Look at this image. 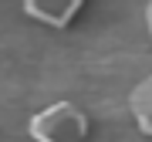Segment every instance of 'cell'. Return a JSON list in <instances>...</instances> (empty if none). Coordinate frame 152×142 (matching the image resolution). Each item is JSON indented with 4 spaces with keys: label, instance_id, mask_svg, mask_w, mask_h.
Segmentation results:
<instances>
[{
    "label": "cell",
    "instance_id": "cell-2",
    "mask_svg": "<svg viewBox=\"0 0 152 142\" xmlns=\"http://www.w3.org/2000/svg\"><path fill=\"white\" fill-rule=\"evenodd\" d=\"M20 7H24L27 17H34V20L48 24V27H54V31H64V27H71V20L85 10V0H24Z\"/></svg>",
    "mask_w": 152,
    "mask_h": 142
},
{
    "label": "cell",
    "instance_id": "cell-4",
    "mask_svg": "<svg viewBox=\"0 0 152 142\" xmlns=\"http://www.w3.org/2000/svg\"><path fill=\"white\" fill-rule=\"evenodd\" d=\"M142 20H145V34H149V41H152V0L142 4Z\"/></svg>",
    "mask_w": 152,
    "mask_h": 142
},
{
    "label": "cell",
    "instance_id": "cell-3",
    "mask_svg": "<svg viewBox=\"0 0 152 142\" xmlns=\"http://www.w3.org/2000/svg\"><path fill=\"white\" fill-rule=\"evenodd\" d=\"M129 112H132L135 129H139L145 139H152V75H145V78L129 91Z\"/></svg>",
    "mask_w": 152,
    "mask_h": 142
},
{
    "label": "cell",
    "instance_id": "cell-1",
    "mask_svg": "<svg viewBox=\"0 0 152 142\" xmlns=\"http://www.w3.org/2000/svg\"><path fill=\"white\" fill-rule=\"evenodd\" d=\"M88 132H91V122L75 102H54L34 112L27 122V135L34 142H85Z\"/></svg>",
    "mask_w": 152,
    "mask_h": 142
}]
</instances>
